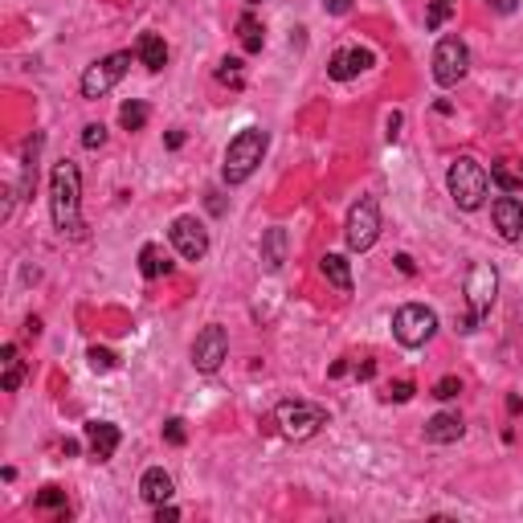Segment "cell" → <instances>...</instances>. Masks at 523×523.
I'll return each mask as SVG.
<instances>
[{
    "instance_id": "obj_1",
    "label": "cell",
    "mask_w": 523,
    "mask_h": 523,
    "mask_svg": "<svg viewBox=\"0 0 523 523\" xmlns=\"http://www.w3.org/2000/svg\"><path fill=\"white\" fill-rule=\"evenodd\" d=\"M50 213H54V225L70 238L82 233V172L78 164L58 160L54 176H50Z\"/></svg>"
},
{
    "instance_id": "obj_2",
    "label": "cell",
    "mask_w": 523,
    "mask_h": 523,
    "mask_svg": "<svg viewBox=\"0 0 523 523\" xmlns=\"http://www.w3.org/2000/svg\"><path fill=\"white\" fill-rule=\"evenodd\" d=\"M266 148H270V135L262 131V127H246V131L233 135L230 148H225V164H221L225 185H246V180L257 172Z\"/></svg>"
},
{
    "instance_id": "obj_3",
    "label": "cell",
    "mask_w": 523,
    "mask_h": 523,
    "mask_svg": "<svg viewBox=\"0 0 523 523\" xmlns=\"http://www.w3.org/2000/svg\"><path fill=\"white\" fill-rule=\"evenodd\" d=\"M450 196L458 209H466V213H474L482 201H487V188H491V176L487 168H482L474 156H458V160L450 164Z\"/></svg>"
},
{
    "instance_id": "obj_4",
    "label": "cell",
    "mask_w": 523,
    "mask_h": 523,
    "mask_svg": "<svg viewBox=\"0 0 523 523\" xmlns=\"http://www.w3.org/2000/svg\"><path fill=\"white\" fill-rule=\"evenodd\" d=\"M275 417H278L283 437H291V442H307V437H315L328 426V409L311 405V401H283L275 409Z\"/></svg>"
},
{
    "instance_id": "obj_5",
    "label": "cell",
    "mask_w": 523,
    "mask_h": 523,
    "mask_svg": "<svg viewBox=\"0 0 523 523\" xmlns=\"http://www.w3.org/2000/svg\"><path fill=\"white\" fill-rule=\"evenodd\" d=\"M495 291H499V275L495 266H487V262H474L466 275V302H470V315H466V328L462 331H474L482 323V315L491 311V302H495Z\"/></svg>"
},
{
    "instance_id": "obj_6",
    "label": "cell",
    "mask_w": 523,
    "mask_h": 523,
    "mask_svg": "<svg viewBox=\"0 0 523 523\" xmlns=\"http://www.w3.org/2000/svg\"><path fill=\"white\" fill-rule=\"evenodd\" d=\"M437 331V315L421 302H405V307L392 315V336L401 339L405 347H426Z\"/></svg>"
},
{
    "instance_id": "obj_7",
    "label": "cell",
    "mask_w": 523,
    "mask_h": 523,
    "mask_svg": "<svg viewBox=\"0 0 523 523\" xmlns=\"http://www.w3.org/2000/svg\"><path fill=\"white\" fill-rule=\"evenodd\" d=\"M344 238L352 249H373L376 238H381V209H376L373 196H360L352 204V213H347V225H344Z\"/></svg>"
},
{
    "instance_id": "obj_8",
    "label": "cell",
    "mask_w": 523,
    "mask_h": 523,
    "mask_svg": "<svg viewBox=\"0 0 523 523\" xmlns=\"http://www.w3.org/2000/svg\"><path fill=\"white\" fill-rule=\"evenodd\" d=\"M131 70V54H111L103 62H95L86 74H82V98H103L123 82V74Z\"/></svg>"
},
{
    "instance_id": "obj_9",
    "label": "cell",
    "mask_w": 523,
    "mask_h": 523,
    "mask_svg": "<svg viewBox=\"0 0 523 523\" xmlns=\"http://www.w3.org/2000/svg\"><path fill=\"white\" fill-rule=\"evenodd\" d=\"M466 66H470L466 41H462V37H442L434 50V82L437 86H458V82L466 78Z\"/></svg>"
},
{
    "instance_id": "obj_10",
    "label": "cell",
    "mask_w": 523,
    "mask_h": 523,
    "mask_svg": "<svg viewBox=\"0 0 523 523\" xmlns=\"http://www.w3.org/2000/svg\"><path fill=\"white\" fill-rule=\"evenodd\" d=\"M172 246H176V254L185 257V262H201L204 254H209V233H204V225L196 221V217H176L168 230Z\"/></svg>"
},
{
    "instance_id": "obj_11",
    "label": "cell",
    "mask_w": 523,
    "mask_h": 523,
    "mask_svg": "<svg viewBox=\"0 0 523 523\" xmlns=\"http://www.w3.org/2000/svg\"><path fill=\"white\" fill-rule=\"evenodd\" d=\"M225 356H230V336H225V328L209 323L193 344V364L201 368V373H217V368L225 364Z\"/></svg>"
},
{
    "instance_id": "obj_12",
    "label": "cell",
    "mask_w": 523,
    "mask_h": 523,
    "mask_svg": "<svg viewBox=\"0 0 523 523\" xmlns=\"http://www.w3.org/2000/svg\"><path fill=\"white\" fill-rule=\"evenodd\" d=\"M491 217H495V230L503 233V241L523 238V201H515L511 193L499 196V201L491 204Z\"/></svg>"
},
{
    "instance_id": "obj_13",
    "label": "cell",
    "mask_w": 523,
    "mask_h": 523,
    "mask_svg": "<svg viewBox=\"0 0 523 523\" xmlns=\"http://www.w3.org/2000/svg\"><path fill=\"white\" fill-rule=\"evenodd\" d=\"M119 442H123L119 426H111V421H86V446H90V454H95L98 462H111V458H115Z\"/></svg>"
},
{
    "instance_id": "obj_14",
    "label": "cell",
    "mask_w": 523,
    "mask_h": 523,
    "mask_svg": "<svg viewBox=\"0 0 523 523\" xmlns=\"http://www.w3.org/2000/svg\"><path fill=\"white\" fill-rule=\"evenodd\" d=\"M368 50H336L331 54V62H328V74L336 82H352V78H360V70H368Z\"/></svg>"
},
{
    "instance_id": "obj_15",
    "label": "cell",
    "mask_w": 523,
    "mask_h": 523,
    "mask_svg": "<svg viewBox=\"0 0 523 523\" xmlns=\"http://www.w3.org/2000/svg\"><path fill=\"white\" fill-rule=\"evenodd\" d=\"M140 495H143V503H151V507L168 503V499H172V474L164 466H151L148 474L140 479Z\"/></svg>"
},
{
    "instance_id": "obj_16",
    "label": "cell",
    "mask_w": 523,
    "mask_h": 523,
    "mask_svg": "<svg viewBox=\"0 0 523 523\" xmlns=\"http://www.w3.org/2000/svg\"><path fill=\"white\" fill-rule=\"evenodd\" d=\"M462 437V417L458 413H434L426 421V442L434 446H450Z\"/></svg>"
},
{
    "instance_id": "obj_17",
    "label": "cell",
    "mask_w": 523,
    "mask_h": 523,
    "mask_svg": "<svg viewBox=\"0 0 523 523\" xmlns=\"http://www.w3.org/2000/svg\"><path fill=\"white\" fill-rule=\"evenodd\" d=\"M135 58H140V62L148 66L151 74H160L164 66H168V45H164V37L143 33L140 41H135Z\"/></svg>"
},
{
    "instance_id": "obj_18",
    "label": "cell",
    "mask_w": 523,
    "mask_h": 523,
    "mask_svg": "<svg viewBox=\"0 0 523 523\" xmlns=\"http://www.w3.org/2000/svg\"><path fill=\"white\" fill-rule=\"evenodd\" d=\"M320 270H323V278H328L336 291H352V266H347L344 254H323Z\"/></svg>"
},
{
    "instance_id": "obj_19",
    "label": "cell",
    "mask_w": 523,
    "mask_h": 523,
    "mask_svg": "<svg viewBox=\"0 0 523 523\" xmlns=\"http://www.w3.org/2000/svg\"><path fill=\"white\" fill-rule=\"evenodd\" d=\"M262 262H266V270H283V262H286V230H266V238H262Z\"/></svg>"
},
{
    "instance_id": "obj_20",
    "label": "cell",
    "mask_w": 523,
    "mask_h": 523,
    "mask_svg": "<svg viewBox=\"0 0 523 523\" xmlns=\"http://www.w3.org/2000/svg\"><path fill=\"white\" fill-rule=\"evenodd\" d=\"M0 364H5V392H17L21 381H25V364H21L17 344H5V352H0Z\"/></svg>"
},
{
    "instance_id": "obj_21",
    "label": "cell",
    "mask_w": 523,
    "mask_h": 523,
    "mask_svg": "<svg viewBox=\"0 0 523 523\" xmlns=\"http://www.w3.org/2000/svg\"><path fill=\"white\" fill-rule=\"evenodd\" d=\"M238 37H241V50H246V54H262V45H266V33H262V25H257L249 13L238 21Z\"/></svg>"
},
{
    "instance_id": "obj_22",
    "label": "cell",
    "mask_w": 523,
    "mask_h": 523,
    "mask_svg": "<svg viewBox=\"0 0 523 523\" xmlns=\"http://www.w3.org/2000/svg\"><path fill=\"white\" fill-rule=\"evenodd\" d=\"M491 180H495L503 193H519V188H523V164H519V168H511V160L491 164Z\"/></svg>"
},
{
    "instance_id": "obj_23",
    "label": "cell",
    "mask_w": 523,
    "mask_h": 523,
    "mask_svg": "<svg viewBox=\"0 0 523 523\" xmlns=\"http://www.w3.org/2000/svg\"><path fill=\"white\" fill-rule=\"evenodd\" d=\"M140 270H143V278H160V275L172 270V262L160 254V246H143L140 249Z\"/></svg>"
},
{
    "instance_id": "obj_24",
    "label": "cell",
    "mask_w": 523,
    "mask_h": 523,
    "mask_svg": "<svg viewBox=\"0 0 523 523\" xmlns=\"http://www.w3.org/2000/svg\"><path fill=\"white\" fill-rule=\"evenodd\" d=\"M454 9H458V0H434L426 13V29H442L454 17Z\"/></svg>"
},
{
    "instance_id": "obj_25",
    "label": "cell",
    "mask_w": 523,
    "mask_h": 523,
    "mask_svg": "<svg viewBox=\"0 0 523 523\" xmlns=\"http://www.w3.org/2000/svg\"><path fill=\"white\" fill-rule=\"evenodd\" d=\"M119 123H123L127 131H143V127H148V107H143V103H127V107L119 111Z\"/></svg>"
},
{
    "instance_id": "obj_26",
    "label": "cell",
    "mask_w": 523,
    "mask_h": 523,
    "mask_svg": "<svg viewBox=\"0 0 523 523\" xmlns=\"http://www.w3.org/2000/svg\"><path fill=\"white\" fill-rule=\"evenodd\" d=\"M217 78H221L225 86H233V90L246 86V74H241V62H238V58H225L221 70H217Z\"/></svg>"
},
{
    "instance_id": "obj_27",
    "label": "cell",
    "mask_w": 523,
    "mask_h": 523,
    "mask_svg": "<svg viewBox=\"0 0 523 523\" xmlns=\"http://www.w3.org/2000/svg\"><path fill=\"white\" fill-rule=\"evenodd\" d=\"M115 352H111V347H90V368H95V373H111V368H115Z\"/></svg>"
},
{
    "instance_id": "obj_28",
    "label": "cell",
    "mask_w": 523,
    "mask_h": 523,
    "mask_svg": "<svg viewBox=\"0 0 523 523\" xmlns=\"http://www.w3.org/2000/svg\"><path fill=\"white\" fill-rule=\"evenodd\" d=\"M37 507H41V511H54V507H66V491L45 487L41 495H37Z\"/></svg>"
},
{
    "instance_id": "obj_29",
    "label": "cell",
    "mask_w": 523,
    "mask_h": 523,
    "mask_svg": "<svg viewBox=\"0 0 523 523\" xmlns=\"http://www.w3.org/2000/svg\"><path fill=\"white\" fill-rule=\"evenodd\" d=\"M103 143H107V127L103 123H90L86 131H82V148L95 151V148H103Z\"/></svg>"
},
{
    "instance_id": "obj_30",
    "label": "cell",
    "mask_w": 523,
    "mask_h": 523,
    "mask_svg": "<svg viewBox=\"0 0 523 523\" xmlns=\"http://www.w3.org/2000/svg\"><path fill=\"white\" fill-rule=\"evenodd\" d=\"M458 392H462V381H458V376H442V381L434 384V397H437V401H450V397H458Z\"/></svg>"
},
{
    "instance_id": "obj_31",
    "label": "cell",
    "mask_w": 523,
    "mask_h": 523,
    "mask_svg": "<svg viewBox=\"0 0 523 523\" xmlns=\"http://www.w3.org/2000/svg\"><path fill=\"white\" fill-rule=\"evenodd\" d=\"M164 437H168V442L172 446H185V421H180V417H172V421H168V426H164Z\"/></svg>"
},
{
    "instance_id": "obj_32",
    "label": "cell",
    "mask_w": 523,
    "mask_h": 523,
    "mask_svg": "<svg viewBox=\"0 0 523 523\" xmlns=\"http://www.w3.org/2000/svg\"><path fill=\"white\" fill-rule=\"evenodd\" d=\"M409 397H413V384H409V381H397L389 389V401H409Z\"/></svg>"
},
{
    "instance_id": "obj_33",
    "label": "cell",
    "mask_w": 523,
    "mask_h": 523,
    "mask_svg": "<svg viewBox=\"0 0 523 523\" xmlns=\"http://www.w3.org/2000/svg\"><path fill=\"white\" fill-rule=\"evenodd\" d=\"M156 519H160V523H176V519H180V511H176L172 503H160V507H156Z\"/></svg>"
},
{
    "instance_id": "obj_34",
    "label": "cell",
    "mask_w": 523,
    "mask_h": 523,
    "mask_svg": "<svg viewBox=\"0 0 523 523\" xmlns=\"http://www.w3.org/2000/svg\"><path fill=\"white\" fill-rule=\"evenodd\" d=\"M323 9H328V13H336V17H344V13L352 9V0H323Z\"/></svg>"
},
{
    "instance_id": "obj_35",
    "label": "cell",
    "mask_w": 523,
    "mask_h": 523,
    "mask_svg": "<svg viewBox=\"0 0 523 523\" xmlns=\"http://www.w3.org/2000/svg\"><path fill=\"white\" fill-rule=\"evenodd\" d=\"M487 5L495 13H515V5H519V0H487Z\"/></svg>"
},
{
    "instance_id": "obj_36",
    "label": "cell",
    "mask_w": 523,
    "mask_h": 523,
    "mask_svg": "<svg viewBox=\"0 0 523 523\" xmlns=\"http://www.w3.org/2000/svg\"><path fill=\"white\" fill-rule=\"evenodd\" d=\"M397 266H401V275H413V257L401 254V257H397Z\"/></svg>"
},
{
    "instance_id": "obj_37",
    "label": "cell",
    "mask_w": 523,
    "mask_h": 523,
    "mask_svg": "<svg viewBox=\"0 0 523 523\" xmlns=\"http://www.w3.org/2000/svg\"><path fill=\"white\" fill-rule=\"evenodd\" d=\"M246 5H262V0H246Z\"/></svg>"
}]
</instances>
